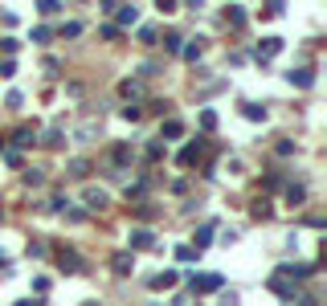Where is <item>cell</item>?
Here are the masks:
<instances>
[{
  "mask_svg": "<svg viewBox=\"0 0 327 306\" xmlns=\"http://www.w3.org/2000/svg\"><path fill=\"white\" fill-rule=\"evenodd\" d=\"M221 286V278H213V273H209V278H192V290H217Z\"/></svg>",
  "mask_w": 327,
  "mask_h": 306,
  "instance_id": "6da1fadb",
  "label": "cell"
}]
</instances>
